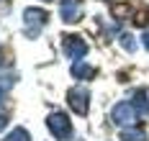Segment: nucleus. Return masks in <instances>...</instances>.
<instances>
[{
  "mask_svg": "<svg viewBox=\"0 0 149 141\" xmlns=\"http://www.w3.org/2000/svg\"><path fill=\"white\" fill-rule=\"evenodd\" d=\"M46 123H49V131L54 133V139H62V141H64V139L72 136V126H70V121H67L64 113H52Z\"/></svg>",
  "mask_w": 149,
  "mask_h": 141,
  "instance_id": "1",
  "label": "nucleus"
},
{
  "mask_svg": "<svg viewBox=\"0 0 149 141\" xmlns=\"http://www.w3.org/2000/svg\"><path fill=\"white\" fill-rule=\"evenodd\" d=\"M23 23H26V33H29V36H39L41 26L46 23V13L39 10V8H29V10L23 13Z\"/></svg>",
  "mask_w": 149,
  "mask_h": 141,
  "instance_id": "2",
  "label": "nucleus"
},
{
  "mask_svg": "<svg viewBox=\"0 0 149 141\" xmlns=\"http://www.w3.org/2000/svg\"><path fill=\"white\" fill-rule=\"evenodd\" d=\"M139 121V113L131 103H118L116 108H113V123L118 126H134Z\"/></svg>",
  "mask_w": 149,
  "mask_h": 141,
  "instance_id": "3",
  "label": "nucleus"
},
{
  "mask_svg": "<svg viewBox=\"0 0 149 141\" xmlns=\"http://www.w3.org/2000/svg\"><path fill=\"white\" fill-rule=\"evenodd\" d=\"M64 54L74 62H82V57L88 54V44L80 36H64Z\"/></svg>",
  "mask_w": 149,
  "mask_h": 141,
  "instance_id": "4",
  "label": "nucleus"
},
{
  "mask_svg": "<svg viewBox=\"0 0 149 141\" xmlns=\"http://www.w3.org/2000/svg\"><path fill=\"white\" fill-rule=\"evenodd\" d=\"M59 16H62V21H67V23L80 21V18H82V3H80V0H62Z\"/></svg>",
  "mask_w": 149,
  "mask_h": 141,
  "instance_id": "5",
  "label": "nucleus"
},
{
  "mask_svg": "<svg viewBox=\"0 0 149 141\" xmlns=\"http://www.w3.org/2000/svg\"><path fill=\"white\" fill-rule=\"evenodd\" d=\"M88 100H90V93L85 90V87H74V90H70V105H72L74 113L85 115V113H88Z\"/></svg>",
  "mask_w": 149,
  "mask_h": 141,
  "instance_id": "6",
  "label": "nucleus"
},
{
  "mask_svg": "<svg viewBox=\"0 0 149 141\" xmlns=\"http://www.w3.org/2000/svg\"><path fill=\"white\" fill-rule=\"evenodd\" d=\"M131 105L136 108V113H139L141 118H149V100H147V93H144V90H139V93L134 95Z\"/></svg>",
  "mask_w": 149,
  "mask_h": 141,
  "instance_id": "7",
  "label": "nucleus"
},
{
  "mask_svg": "<svg viewBox=\"0 0 149 141\" xmlns=\"http://www.w3.org/2000/svg\"><path fill=\"white\" fill-rule=\"evenodd\" d=\"M72 75L77 79H93L95 77V67H90V64H85V62H74L72 64Z\"/></svg>",
  "mask_w": 149,
  "mask_h": 141,
  "instance_id": "8",
  "label": "nucleus"
},
{
  "mask_svg": "<svg viewBox=\"0 0 149 141\" xmlns=\"http://www.w3.org/2000/svg\"><path fill=\"white\" fill-rule=\"evenodd\" d=\"M121 141H147V133H144V131H131V128H126V131L121 133Z\"/></svg>",
  "mask_w": 149,
  "mask_h": 141,
  "instance_id": "9",
  "label": "nucleus"
},
{
  "mask_svg": "<svg viewBox=\"0 0 149 141\" xmlns=\"http://www.w3.org/2000/svg\"><path fill=\"white\" fill-rule=\"evenodd\" d=\"M5 141H31V136H29V131H26V128H15L13 133H8V136H5Z\"/></svg>",
  "mask_w": 149,
  "mask_h": 141,
  "instance_id": "10",
  "label": "nucleus"
},
{
  "mask_svg": "<svg viewBox=\"0 0 149 141\" xmlns=\"http://www.w3.org/2000/svg\"><path fill=\"white\" fill-rule=\"evenodd\" d=\"M121 46L126 49V51H134V49H136L134 36H129V33H121Z\"/></svg>",
  "mask_w": 149,
  "mask_h": 141,
  "instance_id": "11",
  "label": "nucleus"
},
{
  "mask_svg": "<svg viewBox=\"0 0 149 141\" xmlns=\"http://www.w3.org/2000/svg\"><path fill=\"white\" fill-rule=\"evenodd\" d=\"M5 126H8V118H5V115H3V113H0V131H3V128H5Z\"/></svg>",
  "mask_w": 149,
  "mask_h": 141,
  "instance_id": "12",
  "label": "nucleus"
},
{
  "mask_svg": "<svg viewBox=\"0 0 149 141\" xmlns=\"http://www.w3.org/2000/svg\"><path fill=\"white\" fill-rule=\"evenodd\" d=\"M141 44H144V46H147V49H149V31H147V33H144V36H141Z\"/></svg>",
  "mask_w": 149,
  "mask_h": 141,
  "instance_id": "13",
  "label": "nucleus"
},
{
  "mask_svg": "<svg viewBox=\"0 0 149 141\" xmlns=\"http://www.w3.org/2000/svg\"><path fill=\"white\" fill-rule=\"evenodd\" d=\"M0 64H3V57H0Z\"/></svg>",
  "mask_w": 149,
  "mask_h": 141,
  "instance_id": "14",
  "label": "nucleus"
}]
</instances>
